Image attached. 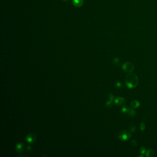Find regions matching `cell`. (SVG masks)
Wrapping results in <instances>:
<instances>
[{
    "label": "cell",
    "instance_id": "cell-6",
    "mask_svg": "<svg viewBox=\"0 0 157 157\" xmlns=\"http://www.w3.org/2000/svg\"><path fill=\"white\" fill-rule=\"evenodd\" d=\"M73 5L77 8H80L83 4V0H72Z\"/></svg>",
    "mask_w": 157,
    "mask_h": 157
},
{
    "label": "cell",
    "instance_id": "cell-3",
    "mask_svg": "<svg viewBox=\"0 0 157 157\" xmlns=\"http://www.w3.org/2000/svg\"><path fill=\"white\" fill-rule=\"evenodd\" d=\"M122 68L125 71L127 72H131L134 69V66L132 63L130 62H126L123 64Z\"/></svg>",
    "mask_w": 157,
    "mask_h": 157
},
{
    "label": "cell",
    "instance_id": "cell-2",
    "mask_svg": "<svg viewBox=\"0 0 157 157\" xmlns=\"http://www.w3.org/2000/svg\"><path fill=\"white\" fill-rule=\"evenodd\" d=\"M130 137V133L126 130H122L120 131L119 134V138L122 141H127L129 140Z\"/></svg>",
    "mask_w": 157,
    "mask_h": 157
},
{
    "label": "cell",
    "instance_id": "cell-17",
    "mask_svg": "<svg viewBox=\"0 0 157 157\" xmlns=\"http://www.w3.org/2000/svg\"><path fill=\"white\" fill-rule=\"evenodd\" d=\"M116 86L117 88H120L122 87V86H123L121 82H117L116 84Z\"/></svg>",
    "mask_w": 157,
    "mask_h": 157
},
{
    "label": "cell",
    "instance_id": "cell-5",
    "mask_svg": "<svg viewBox=\"0 0 157 157\" xmlns=\"http://www.w3.org/2000/svg\"><path fill=\"white\" fill-rule=\"evenodd\" d=\"M24 148V144L22 143H20L18 144L16 147H15V150L16 152L18 153H20L22 152Z\"/></svg>",
    "mask_w": 157,
    "mask_h": 157
},
{
    "label": "cell",
    "instance_id": "cell-15",
    "mask_svg": "<svg viewBox=\"0 0 157 157\" xmlns=\"http://www.w3.org/2000/svg\"><path fill=\"white\" fill-rule=\"evenodd\" d=\"M130 130L132 132H135V130H136V128H135V125H131V126L130 127Z\"/></svg>",
    "mask_w": 157,
    "mask_h": 157
},
{
    "label": "cell",
    "instance_id": "cell-10",
    "mask_svg": "<svg viewBox=\"0 0 157 157\" xmlns=\"http://www.w3.org/2000/svg\"><path fill=\"white\" fill-rule=\"evenodd\" d=\"M130 105L132 107L137 108L140 106V102L138 101L135 100L132 101L130 103Z\"/></svg>",
    "mask_w": 157,
    "mask_h": 157
},
{
    "label": "cell",
    "instance_id": "cell-16",
    "mask_svg": "<svg viewBox=\"0 0 157 157\" xmlns=\"http://www.w3.org/2000/svg\"><path fill=\"white\" fill-rule=\"evenodd\" d=\"M109 99H110V101H113V100L114 99V96L112 95V93H110L109 95Z\"/></svg>",
    "mask_w": 157,
    "mask_h": 157
},
{
    "label": "cell",
    "instance_id": "cell-18",
    "mask_svg": "<svg viewBox=\"0 0 157 157\" xmlns=\"http://www.w3.org/2000/svg\"><path fill=\"white\" fill-rule=\"evenodd\" d=\"M131 144H132L133 146H136L137 145V142H136V141L135 140H132V141H131Z\"/></svg>",
    "mask_w": 157,
    "mask_h": 157
},
{
    "label": "cell",
    "instance_id": "cell-4",
    "mask_svg": "<svg viewBox=\"0 0 157 157\" xmlns=\"http://www.w3.org/2000/svg\"><path fill=\"white\" fill-rule=\"evenodd\" d=\"M36 137L34 134L33 133H30L28 135H27L26 136V139L27 142L29 143H31L32 142H34L36 140Z\"/></svg>",
    "mask_w": 157,
    "mask_h": 157
},
{
    "label": "cell",
    "instance_id": "cell-9",
    "mask_svg": "<svg viewBox=\"0 0 157 157\" xmlns=\"http://www.w3.org/2000/svg\"><path fill=\"white\" fill-rule=\"evenodd\" d=\"M146 156L148 157H153L154 155V152L153 150L149 149L146 151V152L145 153Z\"/></svg>",
    "mask_w": 157,
    "mask_h": 157
},
{
    "label": "cell",
    "instance_id": "cell-13",
    "mask_svg": "<svg viewBox=\"0 0 157 157\" xmlns=\"http://www.w3.org/2000/svg\"><path fill=\"white\" fill-rule=\"evenodd\" d=\"M146 151L147 150H146V148L145 147H141V148H140V152H141V153L142 154H145L146 153Z\"/></svg>",
    "mask_w": 157,
    "mask_h": 157
},
{
    "label": "cell",
    "instance_id": "cell-8",
    "mask_svg": "<svg viewBox=\"0 0 157 157\" xmlns=\"http://www.w3.org/2000/svg\"><path fill=\"white\" fill-rule=\"evenodd\" d=\"M127 113L129 116H130L131 117H134L136 115V112L135 110L134 109L130 108V107L129 108Z\"/></svg>",
    "mask_w": 157,
    "mask_h": 157
},
{
    "label": "cell",
    "instance_id": "cell-11",
    "mask_svg": "<svg viewBox=\"0 0 157 157\" xmlns=\"http://www.w3.org/2000/svg\"><path fill=\"white\" fill-rule=\"evenodd\" d=\"M129 107L127 105H124V106L122 108V112H123V113H127L128 111V110L129 109Z\"/></svg>",
    "mask_w": 157,
    "mask_h": 157
},
{
    "label": "cell",
    "instance_id": "cell-1",
    "mask_svg": "<svg viewBox=\"0 0 157 157\" xmlns=\"http://www.w3.org/2000/svg\"><path fill=\"white\" fill-rule=\"evenodd\" d=\"M125 82L126 86L129 89L135 88L139 83V79L135 73H129L126 76Z\"/></svg>",
    "mask_w": 157,
    "mask_h": 157
},
{
    "label": "cell",
    "instance_id": "cell-7",
    "mask_svg": "<svg viewBox=\"0 0 157 157\" xmlns=\"http://www.w3.org/2000/svg\"><path fill=\"white\" fill-rule=\"evenodd\" d=\"M125 102V99L123 97H118L115 100V103L118 105H122Z\"/></svg>",
    "mask_w": 157,
    "mask_h": 157
},
{
    "label": "cell",
    "instance_id": "cell-19",
    "mask_svg": "<svg viewBox=\"0 0 157 157\" xmlns=\"http://www.w3.org/2000/svg\"><path fill=\"white\" fill-rule=\"evenodd\" d=\"M63 1H68V0H63Z\"/></svg>",
    "mask_w": 157,
    "mask_h": 157
},
{
    "label": "cell",
    "instance_id": "cell-12",
    "mask_svg": "<svg viewBox=\"0 0 157 157\" xmlns=\"http://www.w3.org/2000/svg\"><path fill=\"white\" fill-rule=\"evenodd\" d=\"M113 101H108L106 102V106L107 107H112L113 106V103H112Z\"/></svg>",
    "mask_w": 157,
    "mask_h": 157
},
{
    "label": "cell",
    "instance_id": "cell-14",
    "mask_svg": "<svg viewBox=\"0 0 157 157\" xmlns=\"http://www.w3.org/2000/svg\"><path fill=\"white\" fill-rule=\"evenodd\" d=\"M140 129L142 131H144L145 129V125L144 123H142L140 124Z\"/></svg>",
    "mask_w": 157,
    "mask_h": 157
}]
</instances>
